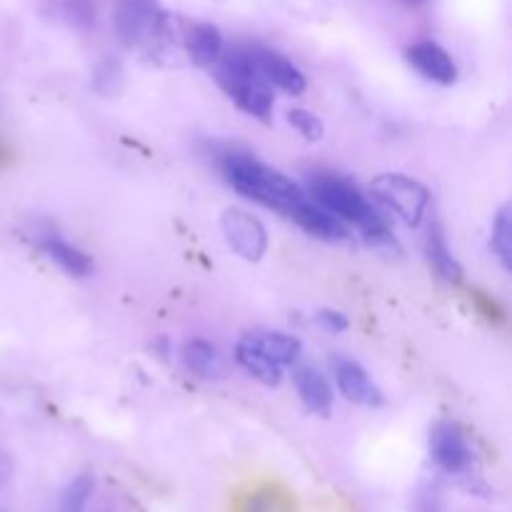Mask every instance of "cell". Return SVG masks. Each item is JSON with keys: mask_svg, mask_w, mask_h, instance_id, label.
Returning a JSON list of instances; mask_svg holds the SVG:
<instances>
[{"mask_svg": "<svg viewBox=\"0 0 512 512\" xmlns=\"http://www.w3.org/2000/svg\"><path fill=\"white\" fill-rule=\"evenodd\" d=\"M490 250L498 258L500 268L505 273H510L512 268V215L510 205H503V208L495 213L493 230H490Z\"/></svg>", "mask_w": 512, "mask_h": 512, "instance_id": "obj_19", "label": "cell"}, {"mask_svg": "<svg viewBox=\"0 0 512 512\" xmlns=\"http://www.w3.org/2000/svg\"><path fill=\"white\" fill-rule=\"evenodd\" d=\"M180 360H183L185 370L195 378L203 380H218L223 378V358H220V350L215 348L210 340L203 338H190L185 340L183 348H180Z\"/></svg>", "mask_w": 512, "mask_h": 512, "instance_id": "obj_17", "label": "cell"}, {"mask_svg": "<svg viewBox=\"0 0 512 512\" xmlns=\"http://www.w3.org/2000/svg\"><path fill=\"white\" fill-rule=\"evenodd\" d=\"M250 55L255 60V68L258 73L268 80V85H275L278 90L288 95H303L308 88V80H305L303 70L293 63L290 58H285L283 53L273 48H265V45H248Z\"/></svg>", "mask_w": 512, "mask_h": 512, "instance_id": "obj_9", "label": "cell"}, {"mask_svg": "<svg viewBox=\"0 0 512 512\" xmlns=\"http://www.w3.org/2000/svg\"><path fill=\"white\" fill-rule=\"evenodd\" d=\"M430 458L443 473L468 475L475 463L468 433L455 420H438L430 428Z\"/></svg>", "mask_w": 512, "mask_h": 512, "instance_id": "obj_6", "label": "cell"}, {"mask_svg": "<svg viewBox=\"0 0 512 512\" xmlns=\"http://www.w3.org/2000/svg\"><path fill=\"white\" fill-rule=\"evenodd\" d=\"M305 193L325 210L360 230L363 240L373 248H395V238L380 210L360 193L355 183L338 173H310Z\"/></svg>", "mask_w": 512, "mask_h": 512, "instance_id": "obj_2", "label": "cell"}, {"mask_svg": "<svg viewBox=\"0 0 512 512\" xmlns=\"http://www.w3.org/2000/svg\"><path fill=\"white\" fill-rule=\"evenodd\" d=\"M245 335L280 368H293L303 358V343L295 335L280 333V330H253Z\"/></svg>", "mask_w": 512, "mask_h": 512, "instance_id": "obj_18", "label": "cell"}, {"mask_svg": "<svg viewBox=\"0 0 512 512\" xmlns=\"http://www.w3.org/2000/svg\"><path fill=\"white\" fill-rule=\"evenodd\" d=\"M38 248L45 258L53 260L60 270H65V273L73 275V278H88V275L93 273L95 265L93 260H90V255L83 253L78 245L63 240L60 235H40Z\"/></svg>", "mask_w": 512, "mask_h": 512, "instance_id": "obj_14", "label": "cell"}, {"mask_svg": "<svg viewBox=\"0 0 512 512\" xmlns=\"http://www.w3.org/2000/svg\"><path fill=\"white\" fill-rule=\"evenodd\" d=\"M95 490V478L93 473H80L65 485V490L60 493L58 503H55V512H85L90 498H93Z\"/></svg>", "mask_w": 512, "mask_h": 512, "instance_id": "obj_20", "label": "cell"}, {"mask_svg": "<svg viewBox=\"0 0 512 512\" xmlns=\"http://www.w3.org/2000/svg\"><path fill=\"white\" fill-rule=\"evenodd\" d=\"M0 158H3V148H0Z\"/></svg>", "mask_w": 512, "mask_h": 512, "instance_id": "obj_26", "label": "cell"}, {"mask_svg": "<svg viewBox=\"0 0 512 512\" xmlns=\"http://www.w3.org/2000/svg\"><path fill=\"white\" fill-rule=\"evenodd\" d=\"M288 123L293 125V130L298 135H303L305 140H310V143H318L320 138L325 135V125L323 120L318 118V115L313 113V110H305V108H290L288 110Z\"/></svg>", "mask_w": 512, "mask_h": 512, "instance_id": "obj_22", "label": "cell"}, {"mask_svg": "<svg viewBox=\"0 0 512 512\" xmlns=\"http://www.w3.org/2000/svg\"><path fill=\"white\" fill-rule=\"evenodd\" d=\"M408 63L423 75L425 80L438 85H453L458 80V65H455L453 55L438 45L435 40H420L405 50Z\"/></svg>", "mask_w": 512, "mask_h": 512, "instance_id": "obj_10", "label": "cell"}, {"mask_svg": "<svg viewBox=\"0 0 512 512\" xmlns=\"http://www.w3.org/2000/svg\"><path fill=\"white\" fill-rule=\"evenodd\" d=\"M290 220H293L298 228H303L308 235L328 240V243H345V240L350 238L348 225H345L343 220L335 218V215L330 213V210H325L323 205L315 203L310 195L298 205V210H295Z\"/></svg>", "mask_w": 512, "mask_h": 512, "instance_id": "obj_11", "label": "cell"}, {"mask_svg": "<svg viewBox=\"0 0 512 512\" xmlns=\"http://www.w3.org/2000/svg\"><path fill=\"white\" fill-rule=\"evenodd\" d=\"M238 512H293V503L280 490L265 488L245 495L240 500Z\"/></svg>", "mask_w": 512, "mask_h": 512, "instance_id": "obj_21", "label": "cell"}, {"mask_svg": "<svg viewBox=\"0 0 512 512\" xmlns=\"http://www.w3.org/2000/svg\"><path fill=\"white\" fill-rule=\"evenodd\" d=\"M113 23L128 48H148L163 38L168 18L158 0H118Z\"/></svg>", "mask_w": 512, "mask_h": 512, "instance_id": "obj_5", "label": "cell"}, {"mask_svg": "<svg viewBox=\"0 0 512 512\" xmlns=\"http://www.w3.org/2000/svg\"><path fill=\"white\" fill-rule=\"evenodd\" d=\"M473 303H475V308H478V313L483 315L485 320H490V323H505V310H503V305L498 303V300H493L490 295L475 290Z\"/></svg>", "mask_w": 512, "mask_h": 512, "instance_id": "obj_23", "label": "cell"}, {"mask_svg": "<svg viewBox=\"0 0 512 512\" xmlns=\"http://www.w3.org/2000/svg\"><path fill=\"white\" fill-rule=\"evenodd\" d=\"M293 385L298 390V398L308 413L328 418L333 410V388L328 378L313 365H298L293 373Z\"/></svg>", "mask_w": 512, "mask_h": 512, "instance_id": "obj_12", "label": "cell"}, {"mask_svg": "<svg viewBox=\"0 0 512 512\" xmlns=\"http://www.w3.org/2000/svg\"><path fill=\"white\" fill-rule=\"evenodd\" d=\"M220 228H223L225 243L248 263H258L268 253V230L248 210L228 208L220 218Z\"/></svg>", "mask_w": 512, "mask_h": 512, "instance_id": "obj_7", "label": "cell"}, {"mask_svg": "<svg viewBox=\"0 0 512 512\" xmlns=\"http://www.w3.org/2000/svg\"><path fill=\"white\" fill-rule=\"evenodd\" d=\"M218 165L225 183L235 193L263 205V208L285 215L288 220L293 218L298 205L308 198L305 188H300L295 180H290L285 173L265 165L255 155L243 153V150H228V153L220 155Z\"/></svg>", "mask_w": 512, "mask_h": 512, "instance_id": "obj_1", "label": "cell"}, {"mask_svg": "<svg viewBox=\"0 0 512 512\" xmlns=\"http://www.w3.org/2000/svg\"><path fill=\"white\" fill-rule=\"evenodd\" d=\"M235 363H238L250 378L268 385V388H278V385L283 383V368L275 365L273 360L248 338V335H243V338L235 343Z\"/></svg>", "mask_w": 512, "mask_h": 512, "instance_id": "obj_16", "label": "cell"}, {"mask_svg": "<svg viewBox=\"0 0 512 512\" xmlns=\"http://www.w3.org/2000/svg\"><path fill=\"white\" fill-rule=\"evenodd\" d=\"M425 260H428L430 270H433L443 283L460 285L465 280L463 265H460V260L455 258L453 250H450L445 230L438 220H433L428 235H425Z\"/></svg>", "mask_w": 512, "mask_h": 512, "instance_id": "obj_13", "label": "cell"}, {"mask_svg": "<svg viewBox=\"0 0 512 512\" xmlns=\"http://www.w3.org/2000/svg\"><path fill=\"white\" fill-rule=\"evenodd\" d=\"M8 475H10V460L5 458L3 453H0V485H3L5 480H8Z\"/></svg>", "mask_w": 512, "mask_h": 512, "instance_id": "obj_25", "label": "cell"}, {"mask_svg": "<svg viewBox=\"0 0 512 512\" xmlns=\"http://www.w3.org/2000/svg\"><path fill=\"white\" fill-rule=\"evenodd\" d=\"M333 378L338 383V390L345 395V400L363 408H380L383 405V390L373 383L368 370L353 358L345 355H335L333 358Z\"/></svg>", "mask_w": 512, "mask_h": 512, "instance_id": "obj_8", "label": "cell"}, {"mask_svg": "<svg viewBox=\"0 0 512 512\" xmlns=\"http://www.w3.org/2000/svg\"><path fill=\"white\" fill-rule=\"evenodd\" d=\"M315 323H318V328H323L325 333H345L348 330V318H345V313H340V310H333V308H323L318 310V315H315Z\"/></svg>", "mask_w": 512, "mask_h": 512, "instance_id": "obj_24", "label": "cell"}, {"mask_svg": "<svg viewBox=\"0 0 512 512\" xmlns=\"http://www.w3.org/2000/svg\"><path fill=\"white\" fill-rule=\"evenodd\" d=\"M373 200L405 228H418L430 210V190L405 173H380L370 185Z\"/></svg>", "mask_w": 512, "mask_h": 512, "instance_id": "obj_4", "label": "cell"}, {"mask_svg": "<svg viewBox=\"0 0 512 512\" xmlns=\"http://www.w3.org/2000/svg\"><path fill=\"white\" fill-rule=\"evenodd\" d=\"M213 70L220 88L225 90V95L243 113H248L255 120H263V123H268L273 118V88H270L268 80L255 68V60L250 55L248 45L225 48L218 63L213 65Z\"/></svg>", "mask_w": 512, "mask_h": 512, "instance_id": "obj_3", "label": "cell"}, {"mask_svg": "<svg viewBox=\"0 0 512 512\" xmlns=\"http://www.w3.org/2000/svg\"><path fill=\"white\" fill-rule=\"evenodd\" d=\"M225 50V38L215 25L193 23L185 30V53L200 68H213Z\"/></svg>", "mask_w": 512, "mask_h": 512, "instance_id": "obj_15", "label": "cell"}, {"mask_svg": "<svg viewBox=\"0 0 512 512\" xmlns=\"http://www.w3.org/2000/svg\"><path fill=\"white\" fill-rule=\"evenodd\" d=\"M0 512H5V510H0Z\"/></svg>", "mask_w": 512, "mask_h": 512, "instance_id": "obj_27", "label": "cell"}]
</instances>
